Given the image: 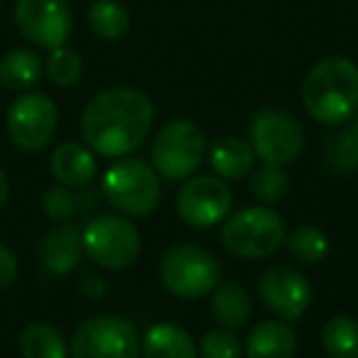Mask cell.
Returning a JSON list of instances; mask_svg holds the SVG:
<instances>
[{"instance_id": "obj_1", "label": "cell", "mask_w": 358, "mask_h": 358, "mask_svg": "<svg viewBox=\"0 0 358 358\" xmlns=\"http://www.w3.org/2000/svg\"><path fill=\"white\" fill-rule=\"evenodd\" d=\"M155 120L150 96L133 86H110L89 101L81 115V133L96 155L128 157L145 143Z\"/></svg>"}, {"instance_id": "obj_2", "label": "cell", "mask_w": 358, "mask_h": 358, "mask_svg": "<svg viewBox=\"0 0 358 358\" xmlns=\"http://www.w3.org/2000/svg\"><path fill=\"white\" fill-rule=\"evenodd\" d=\"M304 110L322 125H346L358 113V66L346 57H327L302 81Z\"/></svg>"}, {"instance_id": "obj_3", "label": "cell", "mask_w": 358, "mask_h": 358, "mask_svg": "<svg viewBox=\"0 0 358 358\" xmlns=\"http://www.w3.org/2000/svg\"><path fill=\"white\" fill-rule=\"evenodd\" d=\"M287 231L278 211L270 206H245L229 216L221 229V243L238 258L260 260L275 255L285 245Z\"/></svg>"}, {"instance_id": "obj_4", "label": "cell", "mask_w": 358, "mask_h": 358, "mask_svg": "<svg viewBox=\"0 0 358 358\" xmlns=\"http://www.w3.org/2000/svg\"><path fill=\"white\" fill-rule=\"evenodd\" d=\"M101 187H103L106 201L125 216L152 214L162 199L159 174L155 172V167L135 157H125L110 164Z\"/></svg>"}, {"instance_id": "obj_5", "label": "cell", "mask_w": 358, "mask_h": 358, "mask_svg": "<svg viewBox=\"0 0 358 358\" xmlns=\"http://www.w3.org/2000/svg\"><path fill=\"white\" fill-rule=\"evenodd\" d=\"M204 130L192 120H172L162 125L152 140V167L167 182H185L194 177L206 157Z\"/></svg>"}, {"instance_id": "obj_6", "label": "cell", "mask_w": 358, "mask_h": 358, "mask_svg": "<svg viewBox=\"0 0 358 358\" xmlns=\"http://www.w3.org/2000/svg\"><path fill=\"white\" fill-rule=\"evenodd\" d=\"M159 280L179 299H201L221 282V265L214 253L192 243H179L164 253Z\"/></svg>"}, {"instance_id": "obj_7", "label": "cell", "mask_w": 358, "mask_h": 358, "mask_svg": "<svg viewBox=\"0 0 358 358\" xmlns=\"http://www.w3.org/2000/svg\"><path fill=\"white\" fill-rule=\"evenodd\" d=\"M84 253L106 270H123L140 255V231L125 216L103 214L96 216L81 231Z\"/></svg>"}, {"instance_id": "obj_8", "label": "cell", "mask_w": 358, "mask_h": 358, "mask_svg": "<svg viewBox=\"0 0 358 358\" xmlns=\"http://www.w3.org/2000/svg\"><path fill=\"white\" fill-rule=\"evenodd\" d=\"M71 358H140V336L133 322L118 314L91 317L76 327Z\"/></svg>"}, {"instance_id": "obj_9", "label": "cell", "mask_w": 358, "mask_h": 358, "mask_svg": "<svg viewBox=\"0 0 358 358\" xmlns=\"http://www.w3.org/2000/svg\"><path fill=\"white\" fill-rule=\"evenodd\" d=\"M250 148L258 159L285 167L302 155L304 130L294 115L263 108L250 120Z\"/></svg>"}, {"instance_id": "obj_10", "label": "cell", "mask_w": 358, "mask_h": 358, "mask_svg": "<svg viewBox=\"0 0 358 358\" xmlns=\"http://www.w3.org/2000/svg\"><path fill=\"white\" fill-rule=\"evenodd\" d=\"M234 194L221 177L201 174L185 179L177 192V214L192 229H211L231 214Z\"/></svg>"}, {"instance_id": "obj_11", "label": "cell", "mask_w": 358, "mask_h": 358, "mask_svg": "<svg viewBox=\"0 0 358 358\" xmlns=\"http://www.w3.org/2000/svg\"><path fill=\"white\" fill-rule=\"evenodd\" d=\"M57 120H59V113H57L55 101L47 94L27 91L10 103L6 123L13 145H17L25 152H37L52 140Z\"/></svg>"}, {"instance_id": "obj_12", "label": "cell", "mask_w": 358, "mask_h": 358, "mask_svg": "<svg viewBox=\"0 0 358 358\" xmlns=\"http://www.w3.org/2000/svg\"><path fill=\"white\" fill-rule=\"evenodd\" d=\"M15 25L25 40L52 52L66 45L74 20L64 0H17Z\"/></svg>"}, {"instance_id": "obj_13", "label": "cell", "mask_w": 358, "mask_h": 358, "mask_svg": "<svg viewBox=\"0 0 358 358\" xmlns=\"http://www.w3.org/2000/svg\"><path fill=\"white\" fill-rule=\"evenodd\" d=\"M258 294L265 309L282 322H294L302 317L314 297L307 278L287 265H275L265 270L258 282Z\"/></svg>"}, {"instance_id": "obj_14", "label": "cell", "mask_w": 358, "mask_h": 358, "mask_svg": "<svg viewBox=\"0 0 358 358\" xmlns=\"http://www.w3.org/2000/svg\"><path fill=\"white\" fill-rule=\"evenodd\" d=\"M40 263L55 275H69L79 265L84 255V243H81V229L74 224H59L42 238L40 243Z\"/></svg>"}, {"instance_id": "obj_15", "label": "cell", "mask_w": 358, "mask_h": 358, "mask_svg": "<svg viewBox=\"0 0 358 358\" xmlns=\"http://www.w3.org/2000/svg\"><path fill=\"white\" fill-rule=\"evenodd\" d=\"M297 334L282 319H268L250 329L245 338V358H292Z\"/></svg>"}, {"instance_id": "obj_16", "label": "cell", "mask_w": 358, "mask_h": 358, "mask_svg": "<svg viewBox=\"0 0 358 358\" xmlns=\"http://www.w3.org/2000/svg\"><path fill=\"white\" fill-rule=\"evenodd\" d=\"M52 174L64 187H89L96 177V157L79 143H62L50 159Z\"/></svg>"}, {"instance_id": "obj_17", "label": "cell", "mask_w": 358, "mask_h": 358, "mask_svg": "<svg viewBox=\"0 0 358 358\" xmlns=\"http://www.w3.org/2000/svg\"><path fill=\"white\" fill-rule=\"evenodd\" d=\"M140 353L145 358H199L194 338L177 324L157 322L140 338Z\"/></svg>"}, {"instance_id": "obj_18", "label": "cell", "mask_w": 358, "mask_h": 358, "mask_svg": "<svg viewBox=\"0 0 358 358\" xmlns=\"http://www.w3.org/2000/svg\"><path fill=\"white\" fill-rule=\"evenodd\" d=\"M209 164L216 177L221 179H243L245 174L253 172L255 167V152L250 143H245L238 135H224L219 138L209 150Z\"/></svg>"}, {"instance_id": "obj_19", "label": "cell", "mask_w": 358, "mask_h": 358, "mask_svg": "<svg viewBox=\"0 0 358 358\" xmlns=\"http://www.w3.org/2000/svg\"><path fill=\"white\" fill-rule=\"evenodd\" d=\"M45 214L52 221H71L74 216L86 214V211L96 209L99 206V194L91 192L89 187H64V185H55L52 189H47L45 199Z\"/></svg>"}, {"instance_id": "obj_20", "label": "cell", "mask_w": 358, "mask_h": 358, "mask_svg": "<svg viewBox=\"0 0 358 358\" xmlns=\"http://www.w3.org/2000/svg\"><path fill=\"white\" fill-rule=\"evenodd\" d=\"M250 297L238 282H219L214 287V297H211V314L219 322L221 329L236 331L241 329L250 317Z\"/></svg>"}, {"instance_id": "obj_21", "label": "cell", "mask_w": 358, "mask_h": 358, "mask_svg": "<svg viewBox=\"0 0 358 358\" xmlns=\"http://www.w3.org/2000/svg\"><path fill=\"white\" fill-rule=\"evenodd\" d=\"M40 55L32 50H13L0 59V84L10 91H27L42 76Z\"/></svg>"}, {"instance_id": "obj_22", "label": "cell", "mask_w": 358, "mask_h": 358, "mask_svg": "<svg viewBox=\"0 0 358 358\" xmlns=\"http://www.w3.org/2000/svg\"><path fill=\"white\" fill-rule=\"evenodd\" d=\"M17 346H20L22 358H66L69 353L62 331L47 322H32L20 334Z\"/></svg>"}, {"instance_id": "obj_23", "label": "cell", "mask_w": 358, "mask_h": 358, "mask_svg": "<svg viewBox=\"0 0 358 358\" xmlns=\"http://www.w3.org/2000/svg\"><path fill=\"white\" fill-rule=\"evenodd\" d=\"M322 343L331 358H358V319L331 317L322 329Z\"/></svg>"}, {"instance_id": "obj_24", "label": "cell", "mask_w": 358, "mask_h": 358, "mask_svg": "<svg viewBox=\"0 0 358 358\" xmlns=\"http://www.w3.org/2000/svg\"><path fill=\"white\" fill-rule=\"evenodd\" d=\"M89 25L101 40H123L130 30V15L115 0H96L89 10Z\"/></svg>"}, {"instance_id": "obj_25", "label": "cell", "mask_w": 358, "mask_h": 358, "mask_svg": "<svg viewBox=\"0 0 358 358\" xmlns=\"http://www.w3.org/2000/svg\"><path fill=\"white\" fill-rule=\"evenodd\" d=\"M287 253L299 265H317L329 255V238L317 226H297L285 238Z\"/></svg>"}, {"instance_id": "obj_26", "label": "cell", "mask_w": 358, "mask_h": 358, "mask_svg": "<svg viewBox=\"0 0 358 358\" xmlns=\"http://www.w3.org/2000/svg\"><path fill=\"white\" fill-rule=\"evenodd\" d=\"M324 162L334 174H353L358 172V138L351 128H338L331 133L324 145Z\"/></svg>"}, {"instance_id": "obj_27", "label": "cell", "mask_w": 358, "mask_h": 358, "mask_svg": "<svg viewBox=\"0 0 358 358\" xmlns=\"http://www.w3.org/2000/svg\"><path fill=\"white\" fill-rule=\"evenodd\" d=\"M250 192H253L255 199H260L263 204H278L289 192V174L285 172L282 164L263 162L260 167H253V174H250Z\"/></svg>"}, {"instance_id": "obj_28", "label": "cell", "mask_w": 358, "mask_h": 358, "mask_svg": "<svg viewBox=\"0 0 358 358\" xmlns=\"http://www.w3.org/2000/svg\"><path fill=\"white\" fill-rule=\"evenodd\" d=\"M81 71H84V62H81L79 52L69 50V47L52 50L50 59H47V74L57 86H74L81 79Z\"/></svg>"}, {"instance_id": "obj_29", "label": "cell", "mask_w": 358, "mask_h": 358, "mask_svg": "<svg viewBox=\"0 0 358 358\" xmlns=\"http://www.w3.org/2000/svg\"><path fill=\"white\" fill-rule=\"evenodd\" d=\"M201 358H243V343L229 329H211L199 343Z\"/></svg>"}, {"instance_id": "obj_30", "label": "cell", "mask_w": 358, "mask_h": 358, "mask_svg": "<svg viewBox=\"0 0 358 358\" xmlns=\"http://www.w3.org/2000/svg\"><path fill=\"white\" fill-rule=\"evenodd\" d=\"M17 278V258L8 245L0 243V289L10 287Z\"/></svg>"}, {"instance_id": "obj_31", "label": "cell", "mask_w": 358, "mask_h": 358, "mask_svg": "<svg viewBox=\"0 0 358 358\" xmlns=\"http://www.w3.org/2000/svg\"><path fill=\"white\" fill-rule=\"evenodd\" d=\"M81 289H84L89 297H94V299H101L106 294V285H103V280L101 278H94V275H89V278H84L81 280Z\"/></svg>"}, {"instance_id": "obj_32", "label": "cell", "mask_w": 358, "mask_h": 358, "mask_svg": "<svg viewBox=\"0 0 358 358\" xmlns=\"http://www.w3.org/2000/svg\"><path fill=\"white\" fill-rule=\"evenodd\" d=\"M8 194H10V185H8V174L0 169V209H3V204L8 201Z\"/></svg>"}, {"instance_id": "obj_33", "label": "cell", "mask_w": 358, "mask_h": 358, "mask_svg": "<svg viewBox=\"0 0 358 358\" xmlns=\"http://www.w3.org/2000/svg\"><path fill=\"white\" fill-rule=\"evenodd\" d=\"M351 130H353V135L358 138V115H353V123H351Z\"/></svg>"}]
</instances>
